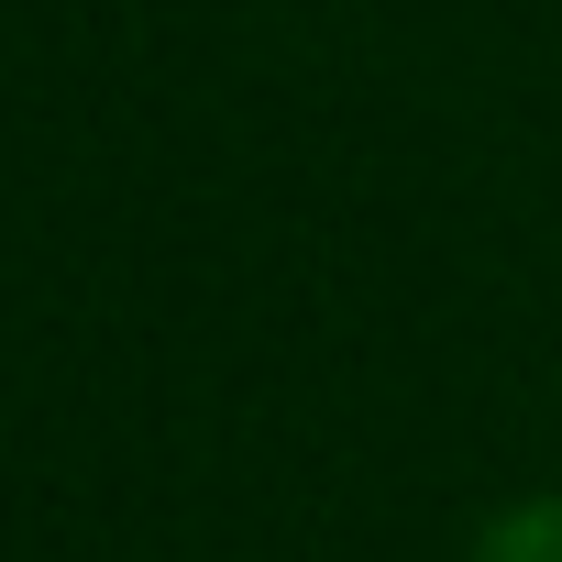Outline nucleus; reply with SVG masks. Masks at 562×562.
Returning <instances> with one entry per match:
<instances>
[{
  "label": "nucleus",
  "instance_id": "nucleus-1",
  "mask_svg": "<svg viewBox=\"0 0 562 562\" xmlns=\"http://www.w3.org/2000/svg\"><path fill=\"white\" fill-rule=\"evenodd\" d=\"M463 562H562V485L485 507V529L463 540Z\"/></svg>",
  "mask_w": 562,
  "mask_h": 562
}]
</instances>
